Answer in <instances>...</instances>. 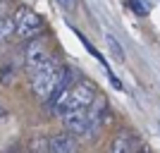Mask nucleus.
<instances>
[{
    "label": "nucleus",
    "instance_id": "1",
    "mask_svg": "<svg viewBox=\"0 0 160 153\" xmlns=\"http://www.w3.org/2000/svg\"><path fill=\"white\" fill-rule=\"evenodd\" d=\"M98 89L93 81H88L86 77H77V79L65 86L62 91H58L53 98L48 100V110L55 115H65V113H74V110H84L96 100Z\"/></svg>",
    "mask_w": 160,
    "mask_h": 153
},
{
    "label": "nucleus",
    "instance_id": "2",
    "mask_svg": "<svg viewBox=\"0 0 160 153\" xmlns=\"http://www.w3.org/2000/svg\"><path fill=\"white\" fill-rule=\"evenodd\" d=\"M12 17H14V36L19 41H31L43 31L41 14L36 10H31V7H27V5H19Z\"/></svg>",
    "mask_w": 160,
    "mask_h": 153
},
{
    "label": "nucleus",
    "instance_id": "3",
    "mask_svg": "<svg viewBox=\"0 0 160 153\" xmlns=\"http://www.w3.org/2000/svg\"><path fill=\"white\" fill-rule=\"evenodd\" d=\"M50 58H53V55L46 50L43 41L41 38H31L29 46H27V50H24V69H27V74H33L41 65H46Z\"/></svg>",
    "mask_w": 160,
    "mask_h": 153
},
{
    "label": "nucleus",
    "instance_id": "4",
    "mask_svg": "<svg viewBox=\"0 0 160 153\" xmlns=\"http://www.w3.org/2000/svg\"><path fill=\"white\" fill-rule=\"evenodd\" d=\"M48 153H79V144H77V136L69 132L55 134L48 139Z\"/></svg>",
    "mask_w": 160,
    "mask_h": 153
},
{
    "label": "nucleus",
    "instance_id": "5",
    "mask_svg": "<svg viewBox=\"0 0 160 153\" xmlns=\"http://www.w3.org/2000/svg\"><path fill=\"white\" fill-rule=\"evenodd\" d=\"M134 151H136V136L127 129H122V132L115 134L108 153H134Z\"/></svg>",
    "mask_w": 160,
    "mask_h": 153
},
{
    "label": "nucleus",
    "instance_id": "6",
    "mask_svg": "<svg viewBox=\"0 0 160 153\" xmlns=\"http://www.w3.org/2000/svg\"><path fill=\"white\" fill-rule=\"evenodd\" d=\"M14 36V17L12 14H5L0 17V43H5Z\"/></svg>",
    "mask_w": 160,
    "mask_h": 153
},
{
    "label": "nucleus",
    "instance_id": "7",
    "mask_svg": "<svg viewBox=\"0 0 160 153\" xmlns=\"http://www.w3.org/2000/svg\"><path fill=\"white\" fill-rule=\"evenodd\" d=\"M105 43H108V50L112 53V58L117 62H124V50H122V46H120V41L115 38L112 33H105Z\"/></svg>",
    "mask_w": 160,
    "mask_h": 153
},
{
    "label": "nucleus",
    "instance_id": "8",
    "mask_svg": "<svg viewBox=\"0 0 160 153\" xmlns=\"http://www.w3.org/2000/svg\"><path fill=\"white\" fill-rule=\"evenodd\" d=\"M127 7H129V10H134L136 14H141V17H143V14L148 12V10H146L143 5H139V0H127Z\"/></svg>",
    "mask_w": 160,
    "mask_h": 153
},
{
    "label": "nucleus",
    "instance_id": "9",
    "mask_svg": "<svg viewBox=\"0 0 160 153\" xmlns=\"http://www.w3.org/2000/svg\"><path fill=\"white\" fill-rule=\"evenodd\" d=\"M55 3H58V5H60L62 10H67V12H69V10H74V7H77V0H55Z\"/></svg>",
    "mask_w": 160,
    "mask_h": 153
},
{
    "label": "nucleus",
    "instance_id": "10",
    "mask_svg": "<svg viewBox=\"0 0 160 153\" xmlns=\"http://www.w3.org/2000/svg\"><path fill=\"white\" fill-rule=\"evenodd\" d=\"M0 17H5V3H0Z\"/></svg>",
    "mask_w": 160,
    "mask_h": 153
},
{
    "label": "nucleus",
    "instance_id": "11",
    "mask_svg": "<svg viewBox=\"0 0 160 153\" xmlns=\"http://www.w3.org/2000/svg\"><path fill=\"white\" fill-rule=\"evenodd\" d=\"M2 115H5V105H2V103H0V117H2Z\"/></svg>",
    "mask_w": 160,
    "mask_h": 153
},
{
    "label": "nucleus",
    "instance_id": "12",
    "mask_svg": "<svg viewBox=\"0 0 160 153\" xmlns=\"http://www.w3.org/2000/svg\"><path fill=\"white\" fill-rule=\"evenodd\" d=\"M0 3H5V0H0Z\"/></svg>",
    "mask_w": 160,
    "mask_h": 153
}]
</instances>
